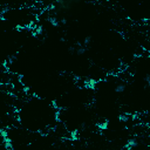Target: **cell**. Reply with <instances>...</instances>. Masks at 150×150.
Instances as JSON below:
<instances>
[{
  "label": "cell",
  "mask_w": 150,
  "mask_h": 150,
  "mask_svg": "<svg viewBox=\"0 0 150 150\" xmlns=\"http://www.w3.org/2000/svg\"><path fill=\"white\" fill-rule=\"evenodd\" d=\"M143 82H144V87L150 90V74H145L143 76Z\"/></svg>",
  "instance_id": "cell-2"
},
{
  "label": "cell",
  "mask_w": 150,
  "mask_h": 150,
  "mask_svg": "<svg viewBox=\"0 0 150 150\" xmlns=\"http://www.w3.org/2000/svg\"><path fill=\"white\" fill-rule=\"evenodd\" d=\"M115 94H123L127 90V82L123 80H117L114 83V88H112Z\"/></svg>",
  "instance_id": "cell-1"
},
{
  "label": "cell",
  "mask_w": 150,
  "mask_h": 150,
  "mask_svg": "<svg viewBox=\"0 0 150 150\" xmlns=\"http://www.w3.org/2000/svg\"><path fill=\"white\" fill-rule=\"evenodd\" d=\"M82 43L86 46V47H90V45L93 43V38L90 36V35H88V36H86L84 39H83V41H82Z\"/></svg>",
  "instance_id": "cell-3"
}]
</instances>
